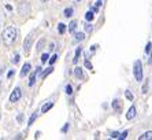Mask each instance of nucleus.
<instances>
[{
    "mask_svg": "<svg viewBox=\"0 0 152 140\" xmlns=\"http://www.w3.org/2000/svg\"><path fill=\"white\" fill-rule=\"evenodd\" d=\"M56 59H58V55H52V56H51V59H50V65H51V66L56 62Z\"/></svg>",
    "mask_w": 152,
    "mask_h": 140,
    "instance_id": "obj_22",
    "label": "nucleus"
},
{
    "mask_svg": "<svg viewBox=\"0 0 152 140\" xmlns=\"http://www.w3.org/2000/svg\"><path fill=\"white\" fill-rule=\"evenodd\" d=\"M140 140H151L152 139V132H145V133H142L141 136L138 137Z\"/></svg>",
    "mask_w": 152,
    "mask_h": 140,
    "instance_id": "obj_10",
    "label": "nucleus"
},
{
    "mask_svg": "<svg viewBox=\"0 0 152 140\" xmlns=\"http://www.w3.org/2000/svg\"><path fill=\"white\" fill-rule=\"evenodd\" d=\"M53 107V102H48V103H45V105L41 107V113L44 114V113H47L48 110H51Z\"/></svg>",
    "mask_w": 152,
    "mask_h": 140,
    "instance_id": "obj_9",
    "label": "nucleus"
},
{
    "mask_svg": "<svg viewBox=\"0 0 152 140\" xmlns=\"http://www.w3.org/2000/svg\"><path fill=\"white\" fill-rule=\"evenodd\" d=\"M33 36H34V32L29 33L28 37L25 39V43H23V51H25V55H28L30 52V47H32V43H33Z\"/></svg>",
    "mask_w": 152,
    "mask_h": 140,
    "instance_id": "obj_3",
    "label": "nucleus"
},
{
    "mask_svg": "<svg viewBox=\"0 0 152 140\" xmlns=\"http://www.w3.org/2000/svg\"><path fill=\"white\" fill-rule=\"evenodd\" d=\"M151 47H152V44H151V43H148V44H147V47H145V54L151 52Z\"/></svg>",
    "mask_w": 152,
    "mask_h": 140,
    "instance_id": "obj_26",
    "label": "nucleus"
},
{
    "mask_svg": "<svg viewBox=\"0 0 152 140\" xmlns=\"http://www.w3.org/2000/svg\"><path fill=\"white\" fill-rule=\"evenodd\" d=\"M126 98L129 99V100H133V99H134V98H133V95H132V92H130V91H126Z\"/></svg>",
    "mask_w": 152,
    "mask_h": 140,
    "instance_id": "obj_27",
    "label": "nucleus"
},
{
    "mask_svg": "<svg viewBox=\"0 0 152 140\" xmlns=\"http://www.w3.org/2000/svg\"><path fill=\"white\" fill-rule=\"evenodd\" d=\"M118 103H119L118 100H114L113 102V106H114V109H115V110H119V105H118Z\"/></svg>",
    "mask_w": 152,
    "mask_h": 140,
    "instance_id": "obj_28",
    "label": "nucleus"
},
{
    "mask_svg": "<svg viewBox=\"0 0 152 140\" xmlns=\"http://www.w3.org/2000/svg\"><path fill=\"white\" fill-rule=\"evenodd\" d=\"M85 18H86V21H92L95 15H93V11H88L86 14H85Z\"/></svg>",
    "mask_w": 152,
    "mask_h": 140,
    "instance_id": "obj_16",
    "label": "nucleus"
},
{
    "mask_svg": "<svg viewBox=\"0 0 152 140\" xmlns=\"http://www.w3.org/2000/svg\"><path fill=\"white\" fill-rule=\"evenodd\" d=\"M74 74H75V77H77L78 80H84V78H85L81 67H75V69H74Z\"/></svg>",
    "mask_w": 152,
    "mask_h": 140,
    "instance_id": "obj_6",
    "label": "nucleus"
},
{
    "mask_svg": "<svg viewBox=\"0 0 152 140\" xmlns=\"http://www.w3.org/2000/svg\"><path fill=\"white\" fill-rule=\"evenodd\" d=\"M147 91H148V80H145V84L142 87V94H145Z\"/></svg>",
    "mask_w": 152,
    "mask_h": 140,
    "instance_id": "obj_24",
    "label": "nucleus"
},
{
    "mask_svg": "<svg viewBox=\"0 0 152 140\" xmlns=\"http://www.w3.org/2000/svg\"><path fill=\"white\" fill-rule=\"evenodd\" d=\"M15 39H17V29L14 26H8L6 30L3 32V40L6 44H11L14 43Z\"/></svg>",
    "mask_w": 152,
    "mask_h": 140,
    "instance_id": "obj_1",
    "label": "nucleus"
},
{
    "mask_svg": "<svg viewBox=\"0 0 152 140\" xmlns=\"http://www.w3.org/2000/svg\"><path fill=\"white\" fill-rule=\"evenodd\" d=\"M133 74H134L136 81H142V65L141 60H136L133 65Z\"/></svg>",
    "mask_w": 152,
    "mask_h": 140,
    "instance_id": "obj_2",
    "label": "nucleus"
},
{
    "mask_svg": "<svg viewBox=\"0 0 152 140\" xmlns=\"http://www.w3.org/2000/svg\"><path fill=\"white\" fill-rule=\"evenodd\" d=\"M136 117V107L134 106H132L130 109H129V111H127V114H126V118L127 119H133Z\"/></svg>",
    "mask_w": 152,
    "mask_h": 140,
    "instance_id": "obj_7",
    "label": "nucleus"
},
{
    "mask_svg": "<svg viewBox=\"0 0 152 140\" xmlns=\"http://www.w3.org/2000/svg\"><path fill=\"white\" fill-rule=\"evenodd\" d=\"M12 76H14V70H11V71H8L7 77H8V78H11V77H12Z\"/></svg>",
    "mask_w": 152,
    "mask_h": 140,
    "instance_id": "obj_34",
    "label": "nucleus"
},
{
    "mask_svg": "<svg viewBox=\"0 0 152 140\" xmlns=\"http://www.w3.org/2000/svg\"><path fill=\"white\" fill-rule=\"evenodd\" d=\"M118 135H119V133H118V132H113V133H111V139H117V137H118Z\"/></svg>",
    "mask_w": 152,
    "mask_h": 140,
    "instance_id": "obj_31",
    "label": "nucleus"
},
{
    "mask_svg": "<svg viewBox=\"0 0 152 140\" xmlns=\"http://www.w3.org/2000/svg\"><path fill=\"white\" fill-rule=\"evenodd\" d=\"M102 4H103V0H97V1H96V6L91 11H93V13H95V11H97L100 7H102Z\"/></svg>",
    "mask_w": 152,
    "mask_h": 140,
    "instance_id": "obj_15",
    "label": "nucleus"
},
{
    "mask_svg": "<svg viewBox=\"0 0 152 140\" xmlns=\"http://www.w3.org/2000/svg\"><path fill=\"white\" fill-rule=\"evenodd\" d=\"M66 94H67V95H71V94H73V88H71L70 84L66 85Z\"/></svg>",
    "mask_w": 152,
    "mask_h": 140,
    "instance_id": "obj_23",
    "label": "nucleus"
},
{
    "mask_svg": "<svg viewBox=\"0 0 152 140\" xmlns=\"http://www.w3.org/2000/svg\"><path fill=\"white\" fill-rule=\"evenodd\" d=\"M85 30L86 32H92V25H85Z\"/></svg>",
    "mask_w": 152,
    "mask_h": 140,
    "instance_id": "obj_30",
    "label": "nucleus"
},
{
    "mask_svg": "<svg viewBox=\"0 0 152 140\" xmlns=\"http://www.w3.org/2000/svg\"><path fill=\"white\" fill-rule=\"evenodd\" d=\"M48 59H50V55H48V54H42V56H41V63H45Z\"/></svg>",
    "mask_w": 152,
    "mask_h": 140,
    "instance_id": "obj_20",
    "label": "nucleus"
},
{
    "mask_svg": "<svg viewBox=\"0 0 152 140\" xmlns=\"http://www.w3.org/2000/svg\"><path fill=\"white\" fill-rule=\"evenodd\" d=\"M41 1H48V0H41Z\"/></svg>",
    "mask_w": 152,
    "mask_h": 140,
    "instance_id": "obj_36",
    "label": "nucleus"
},
{
    "mask_svg": "<svg viewBox=\"0 0 152 140\" xmlns=\"http://www.w3.org/2000/svg\"><path fill=\"white\" fill-rule=\"evenodd\" d=\"M41 73V67H37L36 69V71H33L32 74H30V78H29V87H33L36 83V77H37V74Z\"/></svg>",
    "mask_w": 152,
    "mask_h": 140,
    "instance_id": "obj_5",
    "label": "nucleus"
},
{
    "mask_svg": "<svg viewBox=\"0 0 152 140\" xmlns=\"http://www.w3.org/2000/svg\"><path fill=\"white\" fill-rule=\"evenodd\" d=\"M29 71H30V63H25L23 67H22V70H21V77H25Z\"/></svg>",
    "mask_w": 152,
    "mask_h": 140,
    "instance_id": "obj_8",
    "label": "nucleus"
},
{
    "mask_svg": "<svg viewBox=\"0 0 152 140\" xmlns=\"http://www.w3.org/2000/svg\"><path fill=\"white\" fill-rule=\"evenodd\" d=\"M85 66H86V67H88V69L89 70H92V63H91V62H89V60L88 59H85Z\"/></svg>",
    "mask_w": 152,
    "mask_h": 140,
    "instance_id": "obj_25",
    "label": "nucleus"
},
{
    "mask_svg": "<svg viewBox=\"0 0 152 140\" xmlns=\"http://www.w3.org/2000/svg\"><path fill=\"white\" fill-rule=\"evenodd\" d=\"M19 59H21V56L17 54V55L14 56V59H12V63H18V62H19Z\"/></svg>",
    "mask_w": 152,
    "mask_h": 140,
    "instance_id": "obj_29",
    "label": "nucleus"
},
{
    "mask_svg": "<svg viewBox=\"0 0 152 140\" xmlns=\"http://www.w3.org/2000/svg\"><path fill=\"white\" fill-rule=\"evenodd\" d=\"M21 96H22L21 88H15L14 91H12V94L10 95V102L11 103H15V102H18L19 99H21Z\"/></svg>",
    "mask_w": 152,
    "mask_h": 140,
    "instance_id": "obj_4",
    "label": "nucleus"
},
{
    "mask_svg": "<svg viewBox=\"0 0 152 140\" xmlns=\"http://www.w3.org/2000/svg\"><path fill=\"white\" fill-rule=\"evenodd\" d=\"M84 39H85L84 33H77V35H75V41H82Z\"/></svg>",
    "mask_w": 152,
    "mask_h": 140,
    "instance_id": "obj_18",
    "label": "nucleus"
},
{
    "mask_svg": "<svg viewBox=\"0 0 152 140\" xmlns=\"http://www.w3.org/2000/svg\"><path fill=\"white\" fill-rule=\"evenodd\" d=\"M36 118H37V111H34L32 114V117H30V118H29V122H28V125L30 126V125H33V122H34L36 121Z\"/></svg>",
    "mask_w": 152,
    "mask_h": 140,
    "instance_id": "obj_13",
    "label": "nucleus"
},
{
    "mask_svg": "<svg viewBox=\"0 0 152 140\" xmlns=\"http://www.w3.org/2000/svg\"><path fill=\"white\" fill-rule=\"evenodd\" d=\"M58 32H59L60 35H63L64 32H66V25H64V24H59V25H58Z\"/></svg>",
    "mask_w": 152,
    "mask_h": 140,
    "instance_id": "obj_14",
    "label": "nucleus"
},
{
    "mask_svg": "<svg viewBox=\"0 0 152 140\" xmlns=\"http://www.w3.org/2000/svg\"><path fill=\"white\" fill-rule=\"evenodd\" d=\"M67 129H69V124H66V125L62 128V132H67Z\"/></svg>",
    "mask_w": 152,
    "mask_h": 140,
    "instance_id": "obj_33",
    "label": "nucleus"
},
{
    "mask_svg": "<svg viewBox=\"0 0 152 140\" xmlns=\"http://www.w3.org/2000/svg\"><path fill=\"white\" fill-rule=\"evenodd\" d=\"M149 63H152V55H151V58H149V60H148Z\"/></svg>",
    "mask_w": 152,
    "mask_h": 140,
    "instance_id": "obj_35",
    "label": "nucleus"
},
{
    "mask_svg": "<svg viewBox=\"0 0 152 140\" xmlns=\"http://www.w3.org/2000/svg\"><path fill=\"white\" fill-rule=\"evenodd\" d=\"M81 52H82V48H81V47H78V48L75 49V55H74V59H73V62H74V63L78 62V58H80Z\"/></svg>",
    "mask_w": 152,
    "mask_h": 140,
    "instance_id": "obj_11",
    "label": "nucleus"
},
{
    "mask_svg": "<svg viewBox=\"0 0 152 140\" xmlns=\"http://www.w3.org/2000/svg\"><path fill=\"white\" fill-rule=\"evenodd\" d=\"M126 137H127V130H125V132L118 135V139H126Z\"/></svg>",
    "mask_w": 152,
    "mask_h": 140,
    "instance_id": "obj_21",
    "label": "nucleus"
},
{
    "mask_svg": "<svg viewBox=\"0 0 152 140\" xmlns=\"http://www.w3.org/2000/svg\"><path fill=\"white\" fill-rule=\"evenodd\" d=\"M52 71H53V67H52V66H51V67H48V69H47L45 71L42 73V76H41V77H42V78H45L47 76H48V74H51V73H52Z\"/></svg>",
    "mask_w": 152,
    "mask_h": 140,
    "instance_id": "obj_17",
    "label": "nucleus"
},
{
    "mask_svg": "<svg viewBox=\"0 0 152 140\" xmlns=\"http://www.w3.org/2000/svg\"><path fill=\"white\" fill-rule=\"evenodd\" d=\"M42 44H44V40H41V41H40V43H39V44H37V51H40V49H41Z\"/></svg>",
    "mask_w": 152,
    "mask_h": 140,
    "instance_id": "obj_32",
    "label": "nucleus"
},
{
    "mask_svg": "<svg viewBox=\"0 0 152 140\" xmlns=\"http://www.w3.org/2000/svg\"><path fill=\"white\" fill-rule=\"evenodd\" d=\"M71 15H73V8H66V10H64V17H71Z\"/></svg>",
    "mask_w": 152,
    "mask_h": 140,
    "instance_id": "obj_19",
    "label": "nucleus"
},
{
    "mask_svg": "<svg viewBox=\"0 0 152 140\" xmlns=\"http://www.w3.org/2000/svg\"><path fill=\"white\" fill-rule=\"evenodd\" d=\"M75 28H77V22H75V21H71L70 25H69V32H70V33H73V32L75 30Z\"/></svg>",
    "mask_w": 152,
    "mask_h": 140,
    "instance_id": "obj_12",
    "label": "nucleus"
}]
</instances>
